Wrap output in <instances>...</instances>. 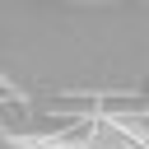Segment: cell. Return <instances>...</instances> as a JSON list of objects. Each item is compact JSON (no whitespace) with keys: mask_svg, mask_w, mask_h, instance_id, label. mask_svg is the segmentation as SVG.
<instances>
[{"mask_svg":"<svg viewBox=\"0 0 149 149\" xmlns=\"http://www.w3.org/2000/svg\"><path fill=\"white\" fill-rule=\"evenodd\" d=\"M0 98H5V102H23V93H19V88H14L5 74H0Z\"/></svg>","mask_w":149,"mask_h":149,"instance_id":"3","label":"cell"},{"mask_svg":"<svg viewBox=\"0 0 149 149\" xmlns=\"http://www.w3.org/2000/svg\"><path fill=\"white\" fill-rule=\"evenodd\" d=\"M0 149H70V135H0Z\"/></svg>","mask_w":149,"mask_h":149,"instance_id":"2","label":"cell"},{"mask_svg":"<svg viewBox=\"0 0 149 149\" xmlns=\"http://www.w3.org/2000/svg\"><path fill=\"white\" fill-rule=\"evenodd\" d=\"M70 149H149V140L121 121H93L88 135H79V140L70 135Z\"/></svg>","mask_w":149,"mask_h":149,"instance_id":"1","label":"cell"}]
</instances>
